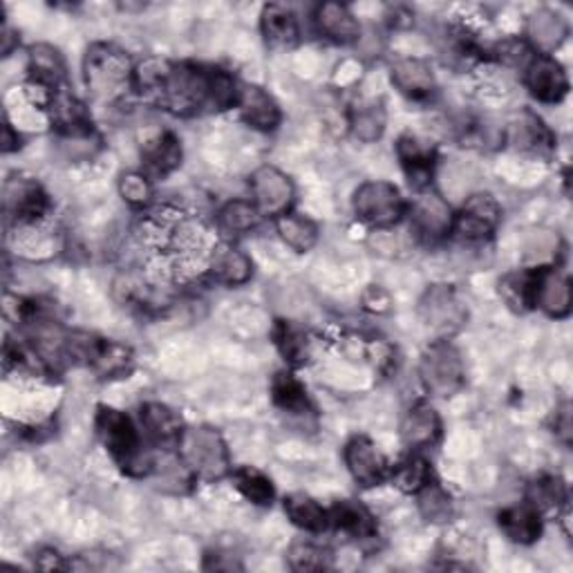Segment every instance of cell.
Segmentation results:
<instances>
[{"mask_svg":"<svg viewBox=\"0 0 573 573\" xmlns=\"http://www.w3.org/2000/svg\"><path fill=\"white\" fill-rule=\"evenodd\" d=\"M240 82L223 67L147 58L134 65V93L177 117L236 108Z\"/></svg>","mask_w":573,"mask_h":573,"instance_id":"6da1fadb","label":"cell"},{"mask_svg":"<svg viewBox=\"0 0 573 573\" xmlns=\"http://www.w3.org/2000/svg\"><path fill=\"white\" fill-rule=\"evenodd\" d=\"M97 437L117 462V466L130 477H149L155 457L149 448H143V437L137 423L112 406H99L95 417Z\"/></svg>","mask_w":573,"mask_h":573,"instance_id":"7a4b0ae2","label":"cell"},{"mask_svg":"<svg viewBox=\"0 0 573 573\" xmlns=\"http://www.w3.org/2000/svg\"><path fill=\"white\" fill-rule=\"evenodd\" d=\"M134 65L128 52L112 43H93L84 56L88 93L101 104H117L134 93Z\"/></svg>","mask_w":573,"mask_h":573,"instance_id":"3957f363","label":"cell"},{"mask_svg":"<svg viewBox=\"0 0 573 573\" xmlns=\"http://www.w3.org/2000/svg\"><path fill=\"white\" fill-rule=\"evenodd\" d=\"M175 448L199 482H218L234 471L225 437L210 425H186Z\"/></svg>","mask_w":573,"mask_h":573,"instance_id":"277c9868","label":"cell"},{"mask_svg":"<svg viewBox=\"0 0 573 573\" xmlns=\"http://www.w3.org/2000/svg\"><path fill=\"white\" fill-rule=\"evenodd\" d=\"M419 381L437 399L455 397L466 383V368L460 349L451 340H433L419 361Z\"/></svg>","mask_w":573,"mask_h":573,"instance_id":"5b68a950","label":"cell"},{"mask_svg":"<svg viewBox=\"0 0 573 573\" xmlns=\"http://www.w3.org/2000/svg\"><path fill=\"white\" fill-rule=\"evenodd\" d=\"M417 314L435 340H451L468 321V307L451 284H430L419 299Z\"/></svg>","mask_w":573,"mask_h":573,"instance_id":"8992f818","label":"cell"},{"mask_svg":"<svg viewBox=\"0 0 573 573\" xmlns=\"http://www.w3.org/2000/svg\"><path fill=\"white\" fill-rule=\"evenodd\" d=\"M352 208L364 225L377 231H386L397 227L406 218L408 202L394 184L375 180L356 188L352 197Z\"/></svg>","mask_w":573,"mask_h":573,"instance_id":"52a82bcc","label":"cell"},{"mask_svg":"<svg viewBox=\"0 0 573 573\" xmlns=\"http://www.w3.org/2000/svg\"><path fill=\"white\" fill-rule=\"evenodd\" d=\"M3 206H6L8 220L14 223L17 229L39 227L52 213V199L47 191L36 180L25 175H17L6 182Z\"/></svg>","mask_w":573,"mask_h":573,"instance_id":"ba28073f","label":"cell"},{"mask_svg":"<svg viewBox=\"0 0 573 573\" xmlns=\"http://www.w3.org/2000/svg\"><path fill=\"white\" fill-rule=\"evenodd\" d=\"M406 215L410 218L412 234L425 245H437L453 234L455 210L435 191H421L414 202L408 204Z\"/></svg>","mask_w":573,"mask_h":573,"instance_id":"9c48e42d","label":"cell"},{"mask_svg":"<svg viewBox=\"0 0 573 573\" xmlns=\"http://www.w3.org/2000/svg\"><path fill=\"white\" fill-rule=\"evenodd\" d=\"M501 223V206L490 193H473L455 213L453 234L466 245H484Z\"/></svg>","mask_w":573,"mask_h":573,"instance_id":"30bf717a","label":"cell"},{"mask_svg":"<svg viewBox=\"0 0 573 573\" xmlns=\"http://www.w3.org/2000/svg\"><path fill=\"white\" fill-rule=\"evenodd\" d=\"M249 188H251V202L256 204L262 218L275 220L280 215L292 210L296 188L292 177L282 173L280 169L269 164L256 169L249 177Z\"/></svg>","mask_w":573,"mask_h":573,"instance_id":"8fae6325","label":"cell"},{"mask_svg":"<svg viewBox=\"0 0 573 573\" xmlns=\"http://www.w3.org/2000/svg\"><path fill=\"white\" fill-rule=\"evenodd\" d=\"M343 460L354 482H358L364 488H375L390 479V462L379 451V446L366 435H354L345 444Z\"/></svg>","mask_w":573,"mask_h":573,"instance_id":"7c38bea8","label":"cell"},{"mask_svg":"<svg viewBox=\"0 0 573 573\" xmlns=\"http://www.w3.org/2000/svg\"><path fill=\"white\" fill-rule=\"evenodd\" d=\"M522 75L527 90L540 104H560L569 95V77L555 56L536 54Z\"/></svg>","mask_w":573,"mask_h":573,"instance_id":"4fadbf2b","label":"cell"},{"mask_svg":"<svg viewBox=\"0 0 573 573\" xmlns=\"http://www.w3.org/2000/svg\"><path fill=\"white\" fill-rule=\"evenodd\" d=\"M397 158L410 186L417 193L430 191L437 169V151L433 143H428L417 134H403L397 141Z\"/></svg>","mask_w":573,"mask_h":573,"instance_id":"5bb4252c","label":"cell"},{"mask_svg":"<svg viewBox=\"0 0 573 573\" xmlns=\"http://www.w3.org/2000/svg\"><path fill=\"white\" fill-rule=\"evenodd\" d=\"M206 275L227 286H240L247 284L253 275V260L247 251H242L236 240H220L213 245L206 258Z\"/></svg>","mask_w":573,"mask_h":573,"instance_id":"9a60e30c","label":"cell"},{"mask_svg":"<svg viewBox=\"0 0 573 573\" xmlns=\"http://www.w3.org/2000/svg\"><path fill=\"white\" fill-rule=\"evenodd\" d=\"M505 141L533 158H551L555 151V134L533 110H522L505 128Z\"/></svg>","mask_w":573,"mask_h":573,"instance_id":"2e32d148","label":"cell"},{"mask_svg":"<svg viewBox=\"0 0 573 573\" xmlns=\"http://www.w3.org/2000/svg\"><path fill=\"white\" fill-rule=\"evenodd\" d=\"M573 305L571 278L558 267H538L533 310L544 312L551 318H566Z\"/></svg>","mask_w":573,"mask_h":573,"instance_id":"e0dca14e","label":"cell"},{"mask_svg":"<svg viewBox=\"0 0 573 573\" xmlns=\"http://www.w3.org/2000/svg\"><path fill=\"white\" fill-rule=\"evenodd\" d=\"M442 430H444V425H442L440 412L425 401H417L403 414L401 425H399V435L408 451L419 453V451L435 446L442 437Z\"/></svg>","mask_w":573,"mask_h":573,"instance_id":"ac0fdd59","label":"cell"},{"mask_svg":"<svg viewBox=\"0 0 573 573\" xmlns=\"http://www.w3.org/2000/svg\"><path fill=\"white\" fill-rule=\"evenodd\" d=\"M236 110L247 126L260 132H273L282 123V110L278 101L258 84L240 82Z\"/></svg>","mask_w":573,"mask_h":573,"instance_id":"d6986e66","label":"cell"},{"mask_svg":"<svg viewBox=\"0 0 573 573\" xmlns=\"http://www.w3.org/2000/svg\"><path fill=\"white\" fill-rule=\"evenodd\" d=\"M392 86L410 101H430L437 93V77L433 65L423 58H401L390 67Z\"/></svg>","mask_w":573,"mask_h":573,"instance_id":"ffe728a7","label":"cell"},{"mask_svg":"<svg viewBox=\"0 0 573 573\" xmlns=\"http://www.w3.org/2000/svg\"><path fill=\"white\" fill-rule=\"evenodd\" d=\"M139 423L143 435L162 446H177L186 428L182 417L171 406L160 401H147L139 408Z\"/></svg>","mask_w":573,"mask_h":573,"instance_id":"44dd1931","label":"cell"},{"mask_svg":"<svg viewBox=\"0 0 573 573\" xmlns=\"http://www.w3.org/2000/svg\"><path fill=\"white\" fill-rule=\"evenodd\" d=\"M182 160H184L182 141L171 130L160 132L149 143H143L141 149V166L143 173H147L151 180L171 175L182 166Z\"/></svg>","mask_w":573,"mask_h":573,"instance_id":"7402d4cb","label":"cell"},{"mask_svg":"<svg viewBox=\"0 0 573 573\" xmlns=\"http://www.w3.org/2000/svg\"><path fill=\"white\" fill-rule=\"evenodd\" d=\"M30 84L56 93L65 88V58L50 43H36L28 50Z\"/></svg>","mask_w":573,"mask_h":573,"instance_id":"603a6c76","label":"cell"},{"mask_svg":"<svg viewBox=\"0 0 573 573\" xmlns=\"http://www.w3.org/2000/svg\"><path fill=\"white\" fill-rule=\"evenodd\" d=\"M314 23L321 36L338 45H352L361 39V23L343 3H323L314 12Z\"/></svg>","mask_w":573,"mask_h":573,"instance_id":"cb8c5ba5","label":"cell"},{"mask_svg":"<svg viewBox=\"0 0 573 573\" xmlns=\"http://www.w3.org/2000/svg\"><path fill=\"white\" fill-rule=\"evenodd\" d=\"M329 511V527L352 540H375L379 533L375 516L356 499H340Z\"/></svg>","mask_w":573,"mask_h":573,"instance_id":"d4e9b609","label":"cell"},{"mask_svg":"<svg viewBox=\"0 0 573 573\" xmlns=\"http://www.w3.org/2000/svg\"><path fill=\"white\" fill-rule=\"evenodd\" d=\"M260 32L269 47L284 50L294 47L301 39V23L294 14V10L284 6H264L260 14Z\"/></svg>","mask_w":573,"mask_h":573,"instance_id":"484cf974","label":"cell"},{"mask_svg":"<svg viewBox=\"0 0 573 573\" xmlns=\"http://www.w3.org/2000/svg\"><path fill=\"white\" fill-rule=\"evenodd\" d=\"M569 36V23L553 10H538L527 23V43L538 54H553Z\"/></svg>","mask_w":573,"mask_h":573,"instance_id":"4316f807","label":"cell"},{"mask_svg":"<svg viewBox=\"0 0 573 573\" xmlns=\"http://www.w3.org/2000/svg\"><path fill=\"white\" fill-rule=\"evenodd\" d=\"M497 527L511 542L529 547L542 536V516L527 501H522V505L501 509L497 513Z\"/></svg>","mask_w":573,"mask_h":573,"instance_id":"83f0119b","label":"cell"},{"mask_svg":"<svg viewBox=\"0 0 573 573\" xmlns=\"http://www.w3.org/2000/svg\"><path fill=\"white\" fill-rule=\"evenodd\" d=\"M273 345L284 358L286 366L303 368L312 358V338L305 327L292 323V321H275L271 332Z\"/></svg>","mask_w":573,"mask_h":573,"instance_id":"f1b7e54d","label":"cell"},{"mask_svg":"<svg viewBox=\"0 0 573 573\" xmlns=\"http://www.w3.org/2000/svg\"><path fill=\"white\" fill-rule=\"evenodd\" d=\"M525 501L540 516H562L569 509V488L560 475H540L527 486Z\"/></svg>","mask_w":573,"mask_h":573,"instance_id":"f546056e","label":"cell"},{"mask_svg":"<svg viewBox=\"0 0 573 573\" xmlns=\"http://www.w3.org/2000/svg\"><path fill=\"white\" fill-rule=\"evenodd\" d=\"M271 401L280 412L290 414V417H307L314 412L307 388L303 386V381L299 377H294L286 370H282L273 377Z\"/></svg>","mask_w":573,"mask_h":573,"instance_id":"4dcf8cb0","label":"cell"},{"mask_svg":"<svg viewBox=\"0 0 573 573\" xmlns=\"http://www.w3.org/2000/svg\"><path fill=\"white\" fill-rule=\"evenodd\" d=\"M218 229L223 231V236L227 240H236L240 236L251 234L253 229H258V225L262 223V215L256 208V204L251 199H229L227 204L220 206L218 215Z\"/></svg>","mask_w":573,"mask_h":573,"instance_id":"1f68e13d","label":"cell"},{"mask_svg":"<svg viewBox=\"0 0 573 573\" xmlns=\"http://www.w3.org/2000/svg\"><path fill=\"white\" fill-rule=\"evenodd\" d=\"M273 223L280 240L296 253H310L318 245V225L312 218H307V215L290 210L280 215Z\"/></svg>","mask_w":573,"mask_h":573,"instance_id":"d6a6232c","label":"cell"},{"mask_svg":"<svg viewBox=\"0 0 573 573\" xmlns=\"http://www.w3.org/2000/svg\"><path fill=\"white\" fill-rule=\"evenodd\" d=\"M388 126V112L383 101H364L347 112V128L354 139L364 143H375L383 137Z\"/></svg>","mask_w":573,"mask_h":573,"instance_id":"836d02e7","label":"cell"},{"mask_svg":"<svg viewBox=\"0 0 573 573\" xmlns=\"http://www.w3.org/2000/svg\"><path fill=\"white\" fill-rule=\"evenodd\" d=\"M282 509L286 518L292 520V525H296L307 533H323L329 529V511L305 493L286 495L282 501Z\"/></svg>","mask_w":573,"mask_h":573,"instance_id":"e575fe53","label":"cell"},{"mask_svg":"<svg viewBox=\"0 0 573 573\" xmlns=\"http://www.w3.org/2000/svg\"><path fill=\"white\" fill-rule=\"evenodd\" d=\"M414 497H417V509L425 522L446 525L453 520L455 501L451 493L437 482V477L433 482H428L421 490H417Z\"/></svg>","mask_w":573,"mask_h":573,"instance_id":"d590c367","label":"cell"},{"mask_svg":"<svg viewBox=\"0 0 573 573\" xmlns=\"http://www.w3.org/2000/svg\"><path fill=\"white\" fill-rule=\"evenodd\" d=\"M149 477H153L160 490L173 495L188 493L197 482V477L191 473V468L184 464V460L177 453H171L164 460H155Z\"/></svg>","mask_w":573,"mask_h":573,"instance_id":"8d00e7d4","label":"cell"},{"mask_svg":"<svg viewBox=\"0 0 573 573\" xmlns=\"http://www.w3.org/2000/svg\"><path fill=\"white\" fill-rule=\"evenodd\" d=\"M231 479L234 486L240 490V495L251 501L256 507H271L273 499H275V488L271 484V479L253 468V466H240L231 471Z\"/></svg>","mask_w":573,"mask_h":573,"instance_id":"74e56055","label":"cell"},{"mask_svg":"<svg viewBox=\"0 0 573 573\" xmlns=\"http://www.w3.org/2000/svg\"><path fill=\"white\" fill-rule=\"evenodd\" d=\"M390 479L394 482V486L399 490L414 495L428 482L435 479V471H433V464H430L425 457H421L419 453H412L410 457L399 462L394 468H390Z\"/></svg>","mask_w":573,"mask_h":573,"instance_id":"f35d334b","label":"cell"},{"mask_svg":"<svg viewBox=\"0 0 573 573\" xmlns=\"http://www.w3.org/2000/svg\"><path fill=\"white\" fill-rule=\"evenodd\" d=\"M536 278H538V267L509 273L505 280L499 282V294L505 296V301H507L511 307H516V310H520V312L533 310Z\"/></svg>","mask_w":573,"mask_h":573,"instance_id":"ab89813d","label":"cell"},{"mask_svg":"<svg viewBox=\"0 0 573 573\" xmlns=\"http://www.w3.org/2000/svg\"><path fill=\"white\" fill-rule=\"evenodd\" d=\"M119 195L132 208H149L155 195L153 180L143 171H128L119 177Z\"/></svg>","mask_w":573,"mask_h":573,"instance_id":"60d3db41","label":"cell"},{"mask_svg":"<svg viewBox=\"0 0 573 573\" xmlns=\"http://www.w3.org/2000/svg\"><path fill=\"white\" fill-rule=\"evenodd\" d=\"M286 560L294 571H323L329 566V553L310 540L294 542Z\"/></svg>","mask_w":573,"mask_h":573,"instance_id":"b9f144b4","label":"cell"},{"mask_svg":"<svg viewBox=\"0 0 573 573\" xmlns=\"http://www.w3.org/2000/svg\"><path fill=\"white\" fill-rule=\"evenodd\" d=\"M538 52L525 41V39H505L501 43H497L490 52L493 58H497L501 65L513 67V69H522L531 63V58Z\"/></svg>","mask_w":573,"mask_h":573,"instance_id":"7bdbcfd3","label":"cell"},{"mask_svg":"<svg viewBox=\"0 0 573 573\" xmlns=\"http://www.w3.org/2000/svg\"><path fill=\"white\" fill-rule=\"evenodd\" d=\"M571 428H573V423H571V403L564 401V403L555 410V414H553V433H555V437H558L564 446L571 444V435H573Z\"/></svg>","mask_w":573,"mask_h":573,"instance_id":"ee69618b","label":"cell"},{"mask_svg":"<svg viewBox=\"0 0 573 573\" xmlns=\"http://www.w3.org/2000/svg\"><path fill=\"white\" fill-rule=\"evenodd\" d=\"M34 562L39 569H69V562L63 560V555L56 551V549H41L36 555H34Z\"/></svg>","mask_w":573,"mask_h":573,"instance_id":"f6af8a7d","label":"cell"},{"mask_svg":"<svg viewBox=\"0 0 573 573\" xmlns=\"http://www.w3.org/2000/svg\"><path fill=\"white\" fill-rule=\"evenodd\" d=\"M364 303H366V307L372 310V312H388V307H390V296H388L386 292H381L379 286H370V290H368L366 296H364Z\"/></svg>","mask_w":573,"mask_h":573,"instance_id":"bcb514c9","label":"cell"},{"mask_svg":"<svg viewBox=\"0 0 573 573\" xmlns=\"http://www.w3.org/2000/svg\"><path fill=\"white\" fill-rule=\"evenodd\" d=\"M21 134L19 130H14V126L10 121L3 123V153H14L21 149Z\"/></svg>","mask_w":573,"mask_h":573,"instance_id":"7dc6e473","label":"cell"}]
</instances>
